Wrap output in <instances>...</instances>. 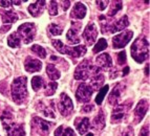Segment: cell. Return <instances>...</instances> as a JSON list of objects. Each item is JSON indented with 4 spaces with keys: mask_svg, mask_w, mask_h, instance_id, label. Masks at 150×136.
<instances>
[{
    "mask_svg": "<svg viewBox=\"0 0 150 136\" xmlns=\"http://www.w3.org/2000/svg\"><path fill=\"white\" fill-rule=\"evenodd\" d=\"M20 40L21 39L19 38V36L17 35V32H14V34H12V35L8 37V43L11 47L16 48V47H19V45H20Z\"/></svg>",
    "mask_w": 150,
    "mask_h": 136,
    "instance_id": "obj_28",
    "label": "cell"
},
{
    "mask_svg": "<svg viewBox=\"0 0 150 136\" xmlns=\"http://www.w3.org/2000/svg\"><path fill=\"white\" fill-rule=\"evenodd\" d=\"M106 47H107V42H106V40L103 39V38H101V39L97 42V44H95L93 52V54H98V52H100V51H102V50L106 49Z\"/></svg>",
    "mask_w": 150,
    "mask_h": 136,
    "instance_id": "obj_30",
    "label": "cell"
},
{
    "mask_svg": "<svg viewBox=\"0 0 150 136\" xmlns=\"http://www.w3.org/2000/svg\"><path fill=\"white\" fill-rule=\"evenodd\" d=\"M12 4V1H6V0H1L0 1V6L2 8H8Z\"/></svg>",
    "mask_w": 150,
    "mask_h": 136,
    "instance_id": "obj_42",
    "label": "cell"
},
{
    "mask_svg": "<svg viewBox=\"0 0 150 136\" xmlns=\"http://www.w3.org/2000/svg\"><path fill=\"white\" fill-rule=\"evenodd\" d=\"M89 119L87 117H84V118H77L75 120V126L77 128L78 132L83 135V134H85L86 132L88 131V129H89Z\"/></svg>",
    "mask_w": 150,
    "mask_h": 136,
    "instance_id": "obj_21",
    "label": "cell"
},
{
    "mask_svg": "<svg viewBox=\"0 0 150 136\" xmlns=\"http://www.w3.org/2000/svg\"><path fill=\"white\" fill-rule=\"evenodd\" d=\"M55 136H76V133L71 128H65L61 126L55 131Z\"/></svg>",
    "mask_w": 150,
    "mask_h": 136,
    "instance_id": "obj_25",
    "label": "cell"
},
{
    "mask_svg": "<svg viewBox=\"0 0 150 136\" xmlns=\"http://www.w3.org/2000/svg\"><path fill=\"white\" fill-rule=\"evenodd\" d=\"M26 82H28V79L25 77L16 78V79L13 81L12 97H13V101L18 105H21L22 103H24L25 99L28 97Z\"/></svg>",
    "mask_w": 150,
    "mask_h": 136,
    "instance_id": "obj_1",
    "label": "cell"
},
{
    "mask_svg": "<svg viewBox=\"0 0 150 136\" xmlns=\"http://www.w3.org/2000/svg\"><path fill=\"white\" fill-rule=\"evenodd\" d=\"M86 136H93V133H89V134H87Z\"/></svg>",
    "mask_w": 150,
    "mask_h": 136,
    "instance_id": "obj_48",
    "label": "cell"
},
{
    "mask_svg": "<svg viewBox=\"0 0 150 136\" xmlns=\"http://www.w3.org/2000/svg\"><path fill=\"white\" fill-rule=\"evenodd\" d=\"M101 72V68L95 66L93 63H90L89 60H84L78 65L75 70V79L76 80H87L95 74Z\"/></svg>",
    "mask_w": 150,
    "mask_h": 136,
    "instance_id": "obj_3",
    "label": "cell"
},
{
    "mask_svg": "<svg viewBox=\"0 0 150 136\" xmlns=\"http://www.w3.org/2000/svg\"><path fill=\"white\" fill-rule=\"evenodd\" d=\"M35 32V25L33 24V23H23V24H21L20 26L18 27L17 35L19 36L20 39H22V41L25 44H28L34 39Z\"/></svg>",
    "mask_w": 150,
    "mask_h": 136,
    "instance_id": "obj_5",
    "label": "cell"
},
{
    "mask_svg": "<svg viewBox=\"0 0 150 136\" xmlns=\"http://www.w3.org/2000/svg\"><path fill=\"white\" fill-rule=\"evenodd\" d=\"M93 88L87 84H82L79 85L77 91H76V97H77L78 101H81V103H87L88 101L91 97V94H93Z\"/></svg>",
    "mask_w": 150,
    "mask_h": 136,
    "instance_id": "obj_9",
    "label": "cell"
},
{
    "mask_svg": "<svg viewBox=\"0 0 150 136\" xmlns=\"http://www.w3.org/2000/svg\"><path fill=\"white\" fill-rule=\"evenodd\" d=\"M48 13H50V15H52V16H56L58 14V2L57 1H50V2Z\"/></svg>",
    "mask_w": 150,
    "mask_h": 136,
    "instance_id": "obj_36",
    "label": "cell"
},
{
    "mask_svg": "<svg viewBox=\"0 0 150 136\" xmlns=\"http://www.w3.org/2000/svg\"><path fill=\"white\" fill-rule=\"evenodd\" d=\"M148 110V101L146 99H142L139 101V104L137 105L134 109V123L139 124L143 119V117L145 116L146 112Z\"/></svg>",
    "mask_w": 150,
    "mask_h": 136,
    "instance_id": "obj_15",
    "label": "cell"
},
{
    "mask_svg": "<svg viewBox=\"0 0 150 136\" xmlns=\"http://www.w3.org/2000/svg\"><path fill=\"white\" fill-rule=\"evenodd\" d=\"M11 30V25L8 24V25H3L1 28H0V34H3V32H8V30Z\"/></svg>",
    "mask_w": 150,
    "mask_h": 136,
    "instance_id": "obj_43",
    "label": "cell"
},
{
    "mask_svg": "<svg viewBox=\"0 0 150 136\" xmlns=\"http://www.w3.org/2000/svg\"><path fill=\"white\" fill-rule=\"evenodd\" d=\"M61 4H62V6H63V10L66 11L68 8H69L70 1H61Z\"/></svg>",
    "mask_w": 150,
    "mask_h": 136,
    "instance_id": "obj_44",
    "label": "cell"
},
{
    "mask_svg": "<svg viewBox=\"0 0 150 136\" xmlns=\"http://www.w3.org/2000/svg\"><path fill=\"white\" fill-rule=\"evenodd\" d=\"M86 15V6L82 2H77L70 13V18L73 19H83Z\"/></svg>",
    "mask_w": 150,
    "mask_h": 136,
    "instance_id": "obj_18",
    "label": "cell"
},
{
    "mask_svg": "<svg viewBox=\"0 0 150 136\" xmlns=\"http://www.w3.org/2000/svg\"><path fill=\"white\" fill-rule=\"evenodd\" d=\"M132 103L131 101H127L123 104H120L113 109L112 113H111V123L113 124H118L121 123L123 119L125 118L126 114H127L128 110L131 108Z\"/></svg>",
    "mask_w": 150,
    "mask_h": 136,
    "instance_id": "obj_6",
    "label": "cell"
},
{
    "mask_svg": "<svg viewBox=\"0 0 150 136\" xmlns=\"http://www.w3.org/2000/svg\"><path fill=\"white\" fill-rule=\"evenodd\" d=\"M45 6V1L43 0H39V1H36V2L32 3V4L28 6V12L32 16L34 17H39L43 13V8Z\"/></svg>",
    "mask_w": 150,
    "mask_h": 136,
    "instance_id": "obj_19",
    "label": "cell"
},
{
    "mask_svg": "<svg viewBox=\"0 0 150 136\" xmlns=\"http://www.w3.org/2000/svg\"><path fill=\"white\" fill-rule=\"evenodd\" d=\"M46 72H47L50 79L53 80V81L58 80L59 78H60V71L52 64H48L47 66H46Z\"/></svg>",
    "mask_w": 150,
    "mask_h": 136,
    "instance_id": "obj_26",
    "label": "cell"
},
{
    "mask_svg": "<svg viewBox=\"0 0 150 136\" xmlns=\"http://www.w3.org/2000/svg\"><path fill=\"white\" fill-rule=\"evenodd\" d=\"M0 15L2 17L3 23H13L18 20V15L14 11H0Z\"/></svg>",
    "mask_w": 150,
    "mask_h": 136,
    "instance_id": "obj_22",
    "label": "cell"
},
{
    "mask_svg": "<svg viewBox=\"0 0 150 136\" xmlns=\"http://www.w3.org/2000/svg\"><path fill=\"white\" fill-rule=\"evenodd\" d=\"M52 126H53L52 123L44 120L40 117H34V119H33V129H35L38 133L42 134V135L48 134Z\"/></svg>",
    "mask_w": 150,
    "mask_h": 136,
    "instance_id": "obj_11",
    "label": "cell"
},
{
    "mask_svg": "<svg viewBox=\"0 0 150 136\" xmlns=\"http://www.w3.org/2000/svg\"><path fill=\"white\" fill-rule=\"evenodd\" d=\"M139 136H149V130H148V127H144V128L141 130L140 135Z\"/></svg>",
    "mask_w": 150,
    "mask_h": 136,
    "instance_id": "obj_41",
    "label": "cell"
},
{
    "mask_svg": "<svg viewBox=\"0 0 150 136\" xmlns=\"http://www.w3.org/2000/svg\"><path fill=\"white\" fill-rule=\"evenodd\" d=\"M59 111L62 114L63 116H68L73 113L74 110V105L73 101L70 99V97L67 94L61 93L60 95V103H59Z\"/></svg>",
    "mask_w": 150,
    "mask_h": 136,
    "instance_id": "obj_8",
    "label": "cell"
},
{
    "mask_svg": "<svg viewBox=\"0 0 150 136\" xmlns=\"http://www.w3.org/2000/svg\"><path fill=\"white\" fill-rule=\"evenodd\" d=\"M80 28H81V23H76V22L71 23V27L68 30L67 35H66L68 42L73 43V44H79L80 43V39L78 37V34H79Z\"/></svg>",
    "mask_w": 150,
    "mask_h": 136,
    "instance_id": "obj_16",
    "label": "cell"
},
{
    "mask_svg": "<svg viewBox=\"0 0 150 136\" xmlns=\"http://www.w3.org/2000/svg\"><path fill=\"white\" fill-rule=\"evenodd\" d=\"M14 5H20V1H12Z\"/></svg>",
    "mask_w": 150,
    "mask_h": 136,
    "instance_id": "obj_46",
    "label": "cell"
},
{
    "mask_svg": "<svg viewBox=\"0 0 150 136\" xmlns=\"http://www.w3.org/2000/svg\"><path fill=\"white\" fill-rule=\"evenodd\" d=\"M44 85V81L41 77H34L32 80V87H33V90L34 91H38V90H40L41 88L43 87Z\"/></svg>",
    "mask_w": 150,
    "mask_h": 136,
    "instance_id": "obj_29",
    "label": "cell"
},
{
    "mask_svg": "<svg viewBox=\"0 0 150 136\" xmlns=\"http://www.w3.org/2000/svg\"><path fill=\"white\" fill-rule=\"evenodd\" d=\"M97 63L99 65V68H104V69H109L112 66V60L108 54H102L97 58Z\"/></svg>",
    "mask_w": 150,
    "mask_h": 136,
    "instance_id": "obj_20",
    "label": "cell"
},
{
    "mask_svg": "<svg viewBox=\"0 0 150 136\" xmlns=\"http://www.w3.org/2000/svg\"><path fill=\"white\" fill-rule=\"evenodd\" d=\"M96 2H97V5L99 6V8H100L101 11L105 10L106 6L109 4V1H96Z\"/></svg>",
    "mask_w": 150,
    "mask_h": 136,
    "instance_id": "obj_40",
    "label": "cell"
},
{
    "mask_svg": "<svg viewBox=\"0 0 150 136\" xmlns=\"http://www.w3.org/2000/svg\"><path fill=\"white\" fill-rule=\"evenodd\" d=\"M104 80H105L104 79V75L101 74V72L91 77V79H90V87L93 88V91L98 89H101V85L104 83Z\"/></svg>",
    "mask_w": 150,
    "mask_h": 136,
    "instance_id": "obj_24",
    "label": "cell"
},
{
    "mask_svg": "<svg viewBox=\"0 0 150 136\" xmlns=\"http://www.w3.org/2000/svg\"><path fill=\"white\" fill-rule=\"evenodd\" d=\"M93 109H95V107L93 106V105H84V107H82L81 108V112H85V113H88V112L93 111Z\"/></svg>",
    "mask_w": 150,
    "mask_h": 136,
    "instance_id": "obj_39",
    "label": "cell"
},
{
    "mask_svg": "<svg viewBox=\"0 0 150 136\" xmlns=\"http://www.w3.org/2000/svg\"><path fill=\"white\" fill-rule=\"evenodd\" d=\"M24 66L26 71L28 72H37L40 71L41 67H42V62L37 59H34L32 57H28L25 59Z\"/></svg>",
    "mask_w": 150,
    "mask_h": 136,
    "instance_id": "obj_17",
    "label": "cell"
},
{
    "mask_svg": "<svg viewBox=\"0 0 150 136\" xmlns=\"http://www.w3.org/2000/svg\"><path fill=\"white\" fill-rule=\"evenodd\" d=\"M128 72H129V67H125V68L123 69V74H122V75H123V77H125Z\"/></svg>",
    "mask_w": 150,
    "mask_h": 136,
    "instance_id": "obj_45",
    "label": "cell"
},
{
    "mask_svg": "<svg viewBox=\"0 0 150 136\" xmlns=\"http://www.w3.org/2000/svg\"><path fill=\"white\" fill-rule=\"evenodd\" d=\"M121 8H122V1H111L109 11H108V15L110 17H112L119 11H121Z\"/></svg>",
    "mask_w": 150,
    "mask_h": 136,
    "instance_id": "obj_27",
    "label": "cell"
},
{
    "mask_svg": "<svg viewBox=\"0 0 150 136\" xmlns=\"http://www.w3.org/2000/svg\"><path fill=\"white\" fill-rule=\"evenodd\" d=\"M117 58H118V64L119 65H124L126 64V52L125 51H121L118 54V56H117Z\"/></svg>",
    "mask_w": 150,
    "mask_h": 136,
    "instance_id": "obj_37",
    "label": "cell"
},
{
    "mask_svg": "<svg viewBox=\"0 0 150 136\" xmlns=\"http://www.w3.org/2000/svg\"><path fill=\"white\" fill-rule=\"evenodd\" d=\"M3 127L8 136H25V131L22 125L14 124V123H4Z\"/></svg>",
    "mask_w": 150,
    "mask_h": 136,
    "instance_id": "obj_13",
    "label": "cell"
},
{
    "mask_svg": "<svg viewBox=\"0 0 150 136\" xmlns=\"http://www.w3.org/2000/svg\"><path fill=\"white\" fill-rule=\"evenodd\" d=\"M124 89H125V86H124L123 83H119V84L115 85V88L111 90L110 94L108 95V103H109L110 105H112V106L118 105L119 101H120L121 95H122V92L124 91Z\"/></svg>",
    "mask_w": 150,
    "mask_h": 136,
    "instance_id": "obj_14",
    "label": "cell"
},
{
    "mask_svg": "<svg viewBox=\"0 0 150 136\" xmlns=\"http://www.w3.org/2000/svg\"><path fill=\"white\" fill-rule=\"evenodd\" d=\"M121 136H134V131H133V129L131 127H127L125 128V130L122 132Z\"/></svg>",
    "mask_w": 150,
    "mask_h": 136,
    "instance_id": "obj_38",
    "label": "cell"
},
{
    "mask_svg": "<svg viewBox=\"0 0 150 136\" xmlns=\"http://www.w3.org/2000/svg\"><path fill=\"white\" fill-rule=\"evenodd\" d=\"M145 74L146 75H148V64L146 65V67H145Z\"/></svg>",
    "mask_w": 150,
    "mask_h": 136,
    "instance_id": "obj_47",
    "label": "cell"
},
{
    "mask_svg": "<svg viewBox=\"0 0 150 136\" xmlns=\"http://www.w3.org/2000/svg\"><path fill=\"white\" fill-rule=\"evenodd\" d=\"M133 32L131 30H126V32L119 34V35L115 36L112 39V46L113 48H122L124 47L128 42H129L131 38H132Z\"/></svg>",
    "mask_w": 150,
    "mask_h": 136,
    "instance_id": "obj_10",
    "label": "cell"
},
{
    "mask_svg": "<svg viewBox=\"0 0 150 136\" xmlns=\"http://www.w3.org/2000/svg\"><path fill=\"white\" fill-rule=\"evenodd\" d=\"M48 30H50V32L52 36H59L62 34V27L59 26V25L57 24H50V26H48Z\"/></svg>",
    "mask_w": 150,
    "mask_h": 136,
    "instance_id": "obj_34",
    "label": "cell"
},
{
    "mask_svg": "<svg viewBox=\"0 0 150 136\" xmlns=\"http://www.w3.org/2000/svg\"><path fill=\"white\" fill-rule=\"evenodd\" d=\"M97 36L98 32L95 23H89L85 27V30H84V32L82 34L83 39H84V41H85L87 45H93L95 43L96 39H97Z\"/></svg>",
    "mask_w": 150,
    "mask_h": 136,
    "instance_id": "obj_12",
    "label": "cell"
},
{
    "mask_svg": "<svg viewBox=\"0 0 150 136\" xmlns=\"http://www.w3.org/2000/svg\"><path fill=\"white\" fill-rule=\"evenodd\" d=\"M93 127L96 130H102V129L105 127V115H104L102 110H100L97 116L93 118Z\"/></svg>",
    "mask_w": 150,
    "mask_h": 136,
    "instance_id": "obj_23",
    "label": "cell"
},
{
    "mask_svg": "<svg viewBox=\"0 0 150 136\" xmlns=\"http://www.w3.org/2000/svg\"><path fill=\"white\" fill-rule=\"evenodd\" d=\"M32 51L34 52L35 54H37L38 57L41 58V59H44L45 57H46V51H45V49L43 48L42 46H40V45L38 44H34L32 46Z\"/></svg>",
    "mask_w": 150,
    "mask_h": 136,
    "instance_id": "obj_31",
    "label": "cell"
},
{
    "mask_svg": "<svg viewBox=\"0 0 150 136\" xmlns=\"http://www.w3.org/2000/svg\"><path fill=\"white\" fill-rule=\"evenodd\" d=\"M40 112H42L43 115L46 117H52V118H55V113H54L53 109H50V108H46V107H44L42 105V107H41L40 109Z\"/></svg>",
    "mask_w": 150,
    "mask_h": 136,
    "instance_id": "obj_35",
    "label": "cell"
},
{
    "mask_svg": "<svg viewBox=\"0 0 150 136\" xmlns=\"http://www.w3.org/2000/svg\"><path fill=\"white\" fill-rule=\"evenodd\" d=\"M57 86L58 85L56 82H50V84L46 86V88H45L44 94L45 95H53L56 92V90H57Z\"/></svg>",
    "mask_w": 150,
    "mask_h": 136,
    "instance_id": "obj_33",
    "label": "cell"
},
{
    "mask_svg": "<svg viewBox=\"0 0 150 136\" xmlns=\"http://www.w3.org/2000/svg\"><path fill=\"white\" fill-rule=\"evenodd\" d=\"M149 54V44L144 37H140L131 46V56L138 63H143Z\"/></svg>",
    "mask_w": 150,
    "mask_h": 136,
    "instance_id": "obj_2",
    "label": "cell"
},
{
    "mask_svg": "<svg viewBox=\"0 0 150 136\" xmlns=\"http://www.w3.org/2000/svg\"><path fill=\"white\" fill-rule=\"evenodd\" d=\"M52 43L59 52L68 54L73 58H80L86 54V47L84 45H79L77 47H68L65 44H63L62 41H60V40H53Z\"/></svg>",
    "mask_w": 150,
    "mask_h": 136,
    "instance_id": "obj_4",
    "label": "cell"
},
{
    "mask_svg": "<svg viewBox=\"0 0 150 136\" xmlns=\"http://www.w3.org/2000/svg\"><path fill=\"white\" fill-rule=\"evenodd\" d=\"M128 25H129V21H128L127 16H123L121 19H119L118 21H115V22L111 23V24H104L102 27V30L103 32L105 30V32H108L113 34V32L123 30L125 27H127Z\"/></svg>",
    "mask_w": 150,
    "mask_h": 136,
    "instance_id": "obj_7",
    "label": "cell"
},
{
    "mask_svg": "<svg viewBox=\"0 0 150 136\" xmlns=\"http://www.w3.org/2000/svg\"><path fill=\"white\" fill-rule=\"evenodd\" d=\"M108 89H109V86H104L103 88H101L100 91H99V93H98L97 97H96V103H97V104L100 105L101 103H102L103 99H104V97H105L106 93H107Z\"/></svg>",
    "mask_w": 150,
    "mask_h": 136,
    "instance_id": "obj_32",
    "label": "cell"
}]
</instances>
